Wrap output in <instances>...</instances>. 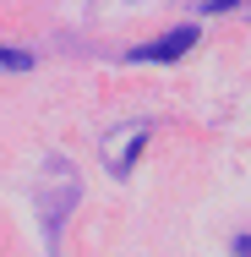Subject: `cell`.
Here are the masks:
<instances>
[{
	"mask_svg": "<svg viewBox=\"0 0 251 257\" xmlns=\"http://www.w3.org/2000/svg\"><path fill=\"white\" fill-rule=\"evenodd\" d=\"M197 44V22H186V28H175V33H164V39H153L142 50L131 55V60H142V66H164V60H180V55Z\"/></svg>",
	"mask_w": 251,
	"mask_h": 257,
	"instance_id": "1",
	"label": "cell"
},
{
	"mask_svg": "<svg viewBox=\"0 0 251 257\" xmlns=\"http://www.w3.org/2000/svg\"><path fill=\"white\" fill-rule=\"evenodd\" d=\"M235 0H202V17H213V11H229Z\"/></svg>",
	"mask_w": 251,
	"mask_h": 257,
	"instance_id": "3",
	"label": "cell"
},
{
	"mask_svg": "<svg viewBox=\"0 0 251 257\" xmlns=\"http://www.w3.org/2000/svg\"><path fill=\"white\" fill-rule=\"evenodd\" d=\"M28 66H33L28 50H6V44H0V71H28Z\"/></svg>",
	"mask_w": 251,
	"mask_h": 257,
	"instance_id": "2",
	"label": "cell"
}]
</instances>
